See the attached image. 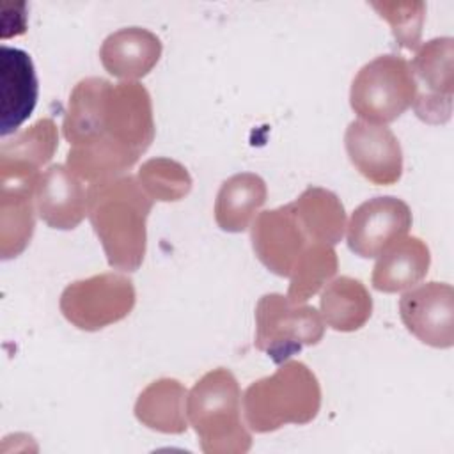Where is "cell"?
Returning a JSON list of instances; mask_svg holds the SVG:
<instances>
[{"label": "cell", "mask_w": 454, "mask_h": 454, "mask_svg": "<svg viewBox=\"0 0 454 454\" xmlns=\"http://www.w3.org/2000/svg\"><path fill=\"white\" fill-rule=\"evenodd\" d=\"M69 142L66 167L89 184L129 170L154 140L153 103L138 82L80 80L62 121Z\"/></svg>", "instance_id": "6da1fadb"}, {"label": "cell", "mask_w": 454, "mask_h": 454, "mask_svg": "<svg viewBox=\"0 0 454 454\" xmlns=\"http://www.w3.org/2000/svg\"><path fill=\"white\" fill-rule=\"evenodd\" d=\"M87 199V216L108 264L115 270L137 271L145 255V222L154 200L129 174L90 184Z\"/></svg>", "instance_id": "7a4b0ae2"}, {"label": "cell", "mask_w": 454, "mask_h": 454, "mask_svg": "<svg viewBox=\"0 0 454 454\" xmlns=\"http://www.w3.org/2000/svg\"><path fill=\"white\" fill-rule=\"evenodd\" d=\"M321 408V387L300 360H286L270 376L250 383L243 394L247 426L271 433L286 424H309Z\"/></svg>", "instance_id": "3957f363"}, {"label": "cell", "mask_w": 454, "mask_h": 454, "mask_svg": "<svg viewBox=\"0 0 454 454\" xmlns=\"http://www.w3.org/2000/svg\"><path fill=\"white\" fill-rule=\"evenodd\" d=\"M188 422L206 454H245L252 434L241 420V388L225 367L206 372L188 392Z\"/></svg>", "instance_id": "277c9868"}, {"label": "cell", "mask_w": 454, "mask_h": 454, "mask_svg": "<svg viewBox=\"0 0 454 454\" xmlns=\"http://www.w3.org/2000/svg\"><path fill=\"white\" fill-rule=\"evenodd\" d=\"M417 83L410 62L388 53L360 67L351 82L349 105L360 121L385 126L413 105Z\"/></svg>", "instance_id": "5b68a950"}, {"label": "cell", "mask_w": 454, "mask_h": 454, "mask_svg": "<svg viewBox=\"0 0 454 454\" xmlns=\"http://www.w3.org/2000/svg\"><path fill=\"white\" fill-rule=\"evenodd\" d=\"M323 335V316L312 305L293 303L280 293H268L259 298L254 346L275 364L289 360L303 346H316Z\"/></svg>", "instance_id": "8992f818"}, {"label": "cell", "mask_w": 454, "mask_h": 454, "mask_svg": "<svg viewBox=\"0 0 454 454\" xmlns=\"http://www.w3.org/2000/svg\"><path fill=\"white\" fill-rule=\"evenodd\" d=\"M133 280L121 273H99L66 286L60 312L76 328L96 332L124 319L135 307Z\"/></svg>", "instance_id": "52a82bcc"}, {"label": "cell", "mask_w": 454, "mask_h": 454, "mask_svg": "<svg viewBox=\"0 0 454 454\" xmlns=\"http://www.w3.org/2000/svg\"><path fill=\"white\" fill-rule=\"evenodd\" d=\"M417 94L413 108L419 119L429 124L449 121L454 90V41L434 37L420 44L410 64Z\"/></svg>", "instance_id": "ba28073f"}, {"label": "cell", "mask_w": 454, "mask_h": 454, "mask_svg": "<svg viewBox=\"0 0 454 454\" xmlns=\"http://www.w3.org/2000/svg\"><path fill=\"white\" fill-rule=\"evenodd\" d=\"M346 227L349 250L371 259L381 255L390 245L406 236L411 227V211L397 197H372L351 213Z\"/></svg>", "instance_id": "9c48e42d"}, {"label": "cell", "mask_w": 454, "mask_h": 454, "mask_svg": "<svg viewBox=\"0 0 454 454\" xmlns=\"http://www.w3.org/2000/svg\"><path fill=\"white\" fill-rule=\"evenodd\" d=\"M406 330L420 342L447 349L454 344V289L445 282H426L399 300Z\"/></svg>", "instance_id": "30bf717a"}, {"label": "cell", "mask_w": 454, "mask_h": 454, "mask_svg": "<svg viewBox=\"0 0 454 454\" xmlns=\"http://www.w3.org/2000/svg\"><path fill=\"white\" fill-rule=\"evenodd\" d=\"M344 145L355 168L374 184H394L403 176V151L397 137L387 128L365 121H351Z\"/></svg>", "instance_id": "8fae6325"}, {"label": "cell", "mask_w": 454, "mask_h": 454, "mask_svg": "<svg viewBox=\"0 0 454 454\" xmlns=\"http://www.w3.org/2000/svg\"><path fill=\"white\" fill-rule=\"evenodd\" d=\"M250 239L257 259L278 277L291 275L298 257L310 243L291 204L259 213L252 223Z\"/></svg>", "instance_id": "7c38bea8"}, {"label": "cell", "mask_w": 454, "mask_h": 454, "mask_svg": "<svg viewBox=\"0 0 454 454\" xmlns=\"http://www.w3.org/2000/svg\"><path fill=\"white\" fill-rule=\"evenodd\" d=\"M59 147L57 124L50 117L35 121L27 129L0 145V184H37L41 168Z\"/></svg>", "instance_id": "4fadbf2b"}, {"label": "cell", "mask_w": 454, "mask_h": 454, "mask_svg": "<svg viewBox=\"0 0 454 454\" xmlns=\"http://www.w3.org/2000/svg\"><path fill=\"white\" fill-rule=\"evenodd\" d=\"M37 76L30 55L21 48H0V135L14 133L34 112Z\"/></svg>", "instance_id": "5bb4252c"}, {"label": "cell", "mask_w": 454, "mask_h": 454, "mask_svg": "<svg viewBox=\"0 0 454 454\" xmlns=\"http://www.w3.org/2000/svg\"><path fill=\"white\" fill-rule=\"evenodd\" d=\"M87 190L66 165H50L35 186V207L41 220L60 231H71L87 216Z\"/></svg>", "instance_id": "9a60e30c"}, {"label": "cell", "mask_w": 454, "mask_h": 454, "mask_svg": "<svg viewBox=\"0 0 454 454\" xmlns=\"http://www.w3.org/2000/svg\"><path fill=\"white\" fill-rule=\"evenodd\" d=\"M163 44L156 34L142 27H126L105 37L99 59L106 73L135 82L153 71L161 57Z\"/></svg>", "instance_id": "2e32d148"}, {"label": "cell", "mask_w": 454, "mask_h": 454, "mask_svg": "<svg viewBox=\"0 0 454 454\" xmlns=\"http://www.w3.org/2000/svg\"><path fill=\"white\" fill-rule=\"evenodd\" d=\"M431 254L417 236H404L390 245L372 268V287L381 293H399L419 284L429 270Z\"/></svg>", "instance_id": "e0dca14e"}, {"label": "cell", "mask_w": 454, "mask_h": 454, "mask_svg": "<svg viewBox=\"0 0 454 454\" xmlns=\"http://www.w3.org/2000/svg\"><path fill=\"white\" fill-rule=\"evenodd\" d=\"M188 390L174 378H160L149 383L137 397V420L160 433L181 434L188 429L186 415Z\"/></svg>", "instance_id": "ac0fdd59"}, {"label": "cell", "mask_w": 454, "mask_h": 454, "mask_svg": "<svg viewBox=\"0 0 454 454\" xmlns=\"http://www.w3.org/2000/svg\"><path fill=\"white\" fill-rule=\"evenodd\" d=\"M266 197L268 188L261 176L239 172L227 177L215 200L216 225L227 232H243L254 222Z\"/></svg>", "instance_id": "d6986e66"}, {"label": "cell", "mask_w": 454, "mask_h": 454, "mask_svg": "<svg viewBox=\"0 0 454 454\" xmlns=\"http://www.w3.org/2000/svg\"><path fill=\"white\" fill-rule=\"evenodd\" d=\"M35 186L0 184V255L12 259L30 243L35 227Z\"/></svg>", "instance_id": "ffe728a7"}, {"label": "cell", "mask_w": 454, "mask_h": 454, "mask_svg": "<svg viewBox=\"0 0 454 454\" xmlns=\"http://www.w3.org/2000/svg\"><path fill=\"white\" fill-rule=\"evenodd\" d=\"M291 209L310 241L337 245L346 231V211L340 199L321 186H309L291 202Z\"/></svg>", "instance_id": "44dd1931"}, {"label": "cell", "mask_w": 454, "mask_h": 454, "mask_svg": "<svg viewBox=\"0 0 454 454\" xmlns=\"http://www.w3.org/2000/svg\"><path fill=\"white\" fill-rule=\"evenodd\" d=\"M323 321L337 332L360 330L372 314V298L353 277H337L326 284L319 298Z\"/></svg>", "instance_id": "7402d4cb"}, {"label": "cell", "mask_w": 454, "mask_h": 454, "mask_svg": "<svg viewBox=\"0 0 454 454\" xmlns=\"http://www.w3.org/2000/svg\"><path fill=\"white\" fill-rule=\"evenodd\" d=\"M339 261L332 245L310 241L298 257L289 278L287 298L293 303H305L326 286L337 273Z\"/></svg>", "instance_id": "603a6c76"}, {"label": "cell", "mask_w": 454, "mask_h": 454, "mask_svg": "<svg viewBox=\"0 0 454 454\" xmlns=\"http://www.w3.org/2000/svg\"><path fill=\"white\" fill-rule=\"evenodd\" d=\"M140 186L153 200L176 202L192 190V176L184 165L170 158H151L144 161L137 176Z\"/></svg>", "instance_id": "cb8c5ba5"}, {"label": "cell", "mask_w": 454, "mask_h": 454, "mask_svg": "<svg viewBox=\"0 0 454 454\" xmlns=\"http://www.w3.org/2000/svg\"><path fill=\"white\" fill-rule=\"evenodd\" d=\"M371 7L388 21L392 34L399 46L406 50H417L420 44L422 25L426 20V4L420 0L411 2H371Z\"/></svg>", "instance_id": "d4e9b609"}]
</instances>
